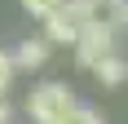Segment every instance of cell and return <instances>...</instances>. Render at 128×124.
<instances>
[{"mask_svg": "<svg viewBox=\"0 0 128 124\" xmlns=\"http://www.w3.org/2000/svg\"><path fill=\"white\" fill-rule=\"evenodd\" d=\"M88 22H93L88 0H66V5H58L53 13H44V36H49L53 44H75V36Z\"/></svg>", "mask_w": 128, "mask_h": 124, "instance_id": "cell-1", "label": "cell"}, {"mask_svg": "<svg viewBox=\"0 0 128 124\" xmlns=\"http://www.w3.org/2000/svg\"><path fill=\"white\" fill-rule=\"evenodd\" d=\"M75 106V93L66 84H58V80H49V84L31 89V98H26V115L36 124H62V115Z\"/></svg>", "mask_w": 128, "mask_h": 124, "instance_id": "cell-2", "label": "cell"}, {"mask_svg": "<svg viewBox=\"0 0 128 124\" xmlns=\"http://www.w3.org/2000/svg\"><path fill=\"white\" fill-rule=\"evenodd\" d=\"M106 53H115V22H88L75 36V62L84 71H93Z\"/></svg>", "mask_w": 128, "mask_h": 124, "instance_id": "cell-3", "label": "cell"}, {"mask_svg": "<svg viewBox=\"0 0 128 124\" xmlns=\"http://www.w3.org/2000/svg\"><path fill=\"white\" fill-rule=\"evenodd\" d=\"M9 58H13V67H22V71H40V67L49 62V40H22Z\"/></svg>", "mask_w": 128, "mask_h": 124, "instance_id": "cell-4", "label": "cell"}, {"mask_svg": "<svg viewBox=\"0 0 128 124\" xmlns=\"http://www.w3.org/2000/svg\"><path fill=\"white\" fill-rule=\"evenodd\" d=\"M93 75H97L102 84H124V80H128V62L115 58V53H106V58L93 67Z\"/></svg>", "mask_w": 128, "mask_h": 124, "instance_id": "cell-5", "label": "cell"}, {"mask_svg": "<svg viewBox=\"0 0 128 124\" xmlns=\"http://www.w3.org/2000/svg\"><path fill=\"white\" fill-rule=\"evenodd\" d=\"M93 22H124V0H88Z\"/></svg>", "mask_w": 128, "mask_h": 124, "instance_id": "cell-6", "label": "cell"}, {"mask_svg": "<svg viewBox=\"0 0 128 124\" xmlns=\"http://www.w3.org/2000/svg\"><path fill=\"white\" fill-rule=\"evenodd\" d=\"M62 124H106V120H102L97 111H88V106H80V102H75V106L62 115Z\"/></svg>", "mask_w": 128, "mask_h": 124, "instance_id": "cell-7", "label": "cell"}, {"mask_svg": "<svg viewBox=\"0 0 128 124\" xmlns=\"http://www.w3.org/2000/svg\"><path fill=\"white\" fill-rule=\"evenodd\" d=\"M13 71H18V67H13V58L0 49V98L9 93V84H13Z\"/></svg>", "mask_w": 128, "mask_h": 124, "instance_id": "cell-8", "label": "cell"}, {"mask_svg": "<svg viewBox=\"0 0 128 124\" xmlns=\"http://www.w3.org/2000/svg\"><path fill=\"white\" fill-rule=\"evenodd\" d=\"M58 5H66V0H22L26 13H36V18H44V13H53Z\"/></svg>", "mask_w": 128, "mask_h": 124, "instance_id": "cell-9", "label": "cell"}, {"mask_svg": "<svg viewBox=\"0 0 128 124\" xmlns=\"http://www.w3.org/2000/svg\"><path fill=\"white\" fill-rule=\"evenodd\" d=\"M0 124H9V106H4V98H0Z\"/></svg>", "mask_w": 128, "mask_h": 124, "instance_id": "cell-10", "label": "cell"}, {"mask_svg": "<svg viewBox=\"0 0 128 124\" xmlns=\"http://www.w3.org/2000/svg\"><path fill=\"white\" fill-rule=\"evenodd\" d=\"M124 22H128V0H124Z\"/></svg>", "mask_w": 128, "mask_h": 124, "instance_id": "cell-11", "label": "cell"}]
</instances>
